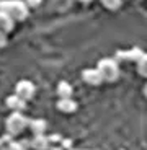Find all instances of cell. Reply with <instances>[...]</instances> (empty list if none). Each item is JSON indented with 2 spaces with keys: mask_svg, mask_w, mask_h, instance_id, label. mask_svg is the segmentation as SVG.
<instances>
[{
  "mask_svg": "<svg viewBox=\"0 0 147 150\" xmlns=\"http://www.w3.org/2000/svg\"><path fill=\"white\" fill-rule=\"evenodd\" d=\"M0 11L10 16L13 21H23L25 18H28V7L25 2L20 0H2Z\"/></svg>",
  "mask_w": 147,
  "mask_h": 150,
  "instance_id": "obj_1",
  "label": "cell"
},
{
  "mask_svg": "<svg viewBox=\"0 0 147 150\" xmlns=\"http://www.w3.org/2000/svg\"><path fill=\"white\" fill-rule=\"evenodd\" d=\"M97 70L100 72L103 82H114L119 77V65L114 59H102L98 62Z\"/></svg>",
  "mask_w": 147,
  "mask_h": 150,
  "instance_id": "obj_2",
  "label": "cell"
},
{
  "mask_svg": "<svg viewBox=\"0 0 147 150\" xmlns=\"http://www.w3.org/2000/svg\"><path fill=\"white\" fill-rule=\"evenodd\" d=\"M28 124H30V119H26L21 112H11L10 116H8L7 122H5L7 134H10V135L21 134V132L28 127Z\"/></svg>",
  "mask_w": 147,
  "mask_h": 150,
  "instance_id": "obj_3",
  "label": "cell"
},
{
  "mask_svg": "<svg viewBox=\"0 0 147 150\" xmlns=\"http://www.w3.org/2000/svg\"><path fill=\"white\" fill-rule=\"evenodd\" d=\"M34 91H36V88H34V85L30 80H21V82L16 83L15 95L21 98L23 101H30L31 98L34 96Z\"/></svg>",
  "mask_w": 147,
  "mask_h": 150,
  "instance_id": "obj_4",
  "label": "cell"
},
{
  "mask_svg": "<svg viewBox=\"0 0 147 150\" xmlns=\"http://www.w3.org/2000/svg\"><path fill=\"white\" fill-rule=\"evenodd\" d=\"M144 56V52L139 47H132L131 51H118L114 54V60L119 62V60H132V62H139L141 57Z\"/></svg>",
  "mask_w": 147,
  "mask_h": 150,
  "instance_id": "obj_5",
  "label": "cell"
},
{
  "mask_svg": "<svg viewBox=\"0 0 147 150\" xmlns=\"http://www.w3.org/2000/svg\"><path fill=\"white\" fill-rule=\"evenodd\" d=\"M82 79L85 83H88V85H100V83L103 82L102 75H100V72L97 70V69H85V70L82 72Z\"/></svg>",
  "mask_w": 147,
  "mask_h": 150,
  "instance_id": "obj_6",
  "label": "cell"
},
{
  "mask_svg": "<svg viewBox=\"0 0 147 150\" xmlns=\"http://www.w3.org/2000/svg\"><path fill=\"white\" fill-rule=\"evenodd\" d=\"M31 149H34V150H51L49 139L44 134L43 135H34L33 139H31Z\"/></svg>",
  "mask_w": 147,
  "mask_h": 150,
  "instance_id": "obj_7",
  "label": "cell"
},
{
  "mask_svg": "<svg viewBox=\"0 0 147 150\" xmlns=\"http://www.w3.org/2000/svg\"><path fill=\"white\" fill-rule=\"evenodd\" d=\"M28 127L33 132V135H43L44 131L48 129V122H46L44 119H30Z\"/></svg>",
  "mask_w": 147,
  "mask_h": 150,
  "instance_id": "obj_8",
  "label": "cell"
},
{
  "mask_svg": "<svg viewBox=\"0 0 147 150\" xmlns=\"http://www.w3.org/2000/svg\"><path fill=\"white\" fill-rule=\"evenodd\" d=\"M13 25H15V21L10 16H7L5 13L0 11V36H7L13 30Z\"/></svg>",
  "mask_w": 147,
  "mask_h": 150,
  "instance_id": "obj_9",
  "label": "cell"
},
{
  "mask_svg": "<svg viewBox=\"0 0 147 150\" xmlns=\"http://www.w3.org/2000/svg\"><path fill=\"white\" fill-rule=\"evenodd\" d=\"M7 106L10 109H13V112H21L25 109V106H26V101H23L21 98L16 96V95H11V96L7 98Z\"/></svg>",
  "mask_w": 147,
  "mask_h": 150,
  "instance_id": "obj_10",
  "label": "cell"
},
{
  "mask_svg": "<svg viewBox=\"0 0 147 150\" xmlns=\"http://www.w3.org/2000/svg\"><path fill=\"white\" fill-rule=\"evenodd\" d=\"M56 91H57V96H59L60 100H69V98H72L74 88H72V85L69 82H59Z\"/></svg>",
  "mask_w": 147,
  "mask_h": 150,
  "instance_id": "obj_11",
  "label": "cell"
},
{
  "mask_svg": "<svg viewBox=\"0 0 147 150\" xmlns=\"http://www.w3.org/2000/svg\"><path fill=\"white\" fill-rule=\"evenodd\" d=\"M57 109L62 112H74L77 109V103L72 100V98H69V100H59L57 101Z\"/></svg>",
  "mask_w": 147,
  "mask_h": 150,
  "instance_id": "obj_12",
  "label": "cell"
},
{
  "mask_svg": "<svg viewBox=\"0 0 147 150\" xmlns=\"http://www.w3.org/2000/svg\"><path fill=\"white\" fill-rule=\"evenodd\" d=\"M137 72H139V75H142V77H147V54H144V56L141 57V60L137 62Z\"/></svg>",
  "mask_w": 147,
  "mask_h": 150,
  "instance_id": "obj_13",
  "label": "cell"
},
{
  "mask_svg": "<svg viewBox=\"0 0 147 150\" xmlns=\"http://www.w3.org/2000/svg\"><path fill=\"white\" fill-rule=\"evenodd\" d=\"M103 5H105L106 8H109V10H118V8L121 7V2L119 0H113V2H109V0H105V2H103Z\"/></svg>",
  "mask_w": 147,
  "mask_h": 150,
  "instance_id": "obj_14",
  "label": "cell"
},
{
  "mask_svg": "<svg viewBox=\"0 0 147 150\" xmlns=\"http://www.w3.org/2000/svg\"><path fill=\"white\" fill-rule=\"evenodd\" d=\"M8 150H25V149L21 147V144H20V142L13 140V142H11L10 145H8Z\"/></svg>",
  "mask_w": 147,
  "mask_h": 150,
  "instance_id": "obj_15",
  "label": "cell"
},
{
  "mask_svg": "<svg viewBox=\"0 0 147 150\" xmlns=\"http://www.w3.org/2000/svg\"><path fill=\"white\" fill-rule=\"evenodd\" d=\"M49 139V144H56V142H62V137H60L59 134H53L51 137H48Z\"/></svg>",
  "mask_w": 147,
  "mask_h": 150,
  "instance_id": "obj_16",
  "label": "cell"
},
{
  "mask_svg": "<svg viewBox=\"0 0 147 150\" xmlns=\"http://www.w3.org/2000/svg\"><path fill=\"white\" fill-rule=\"evenodd\" d=\"M62 147H64V150H72V140L62 139Z\"/></svg>",
  "mask_w": 147,
  "mask_h": 150,
  "instance_id": "obj_17",
  "label": "cell"
},
{
  "mask_svg": "<svg viewBox=\"0 0 147 150\" xmlns=\"http://www.w3.org/2000/svg\"><path fill=\"white\" fill-rule=\"evenodd\" d=\"M7 46V36H0V49Z\"/></svg>",
  "mask_w": 147,
  "mask_h": 150,
  "instance_id": "obj_18",
  "label": "cell"
},
{
  "mask_svg": "<svg viewBox=\"0 0 147 150\" xmlns=\"http://www.w3.org/2000/svg\"><path fill=\"white\" fill-rule=\"evenodd\" d=\"M28 5H31V7H36V5H39V2H28L26 7H28Z\"/></svg>",
  "mask_w": 147,
  "mask_h": 150,
  "instance_id": "obj_19",
  "label": "cell"
},
{
  "mask_svg": "<svg viewBox=\"0 0 147 150\" xmlns=\"http://www.w3.org/2000/svg\"><path fill=\"white\" fill-rule=\"evenodd\" d=\"M51 150H64V149H62V147H54L53 145V147H51Z\"/></svg>",
  "mask_w": 147,
  "mask_h": 150,
  "instance_id": "obj_20",
  "label": "cell"
},
{
  "mask_svg": "<svg viewBox=\"0 0 147 150\" xmlns=\"http://www.w3.org/2000/svg\"><path fill=\"white\" fill-rule=\"evenodd\" d=\"M144 95L147 96V83H146V86H144Z\"/></svg>",
  "mask_w": 147,
  "mask_h": 150,
  "instance_id": "obj_21",
  "label": "cell"
}]
</instances>
